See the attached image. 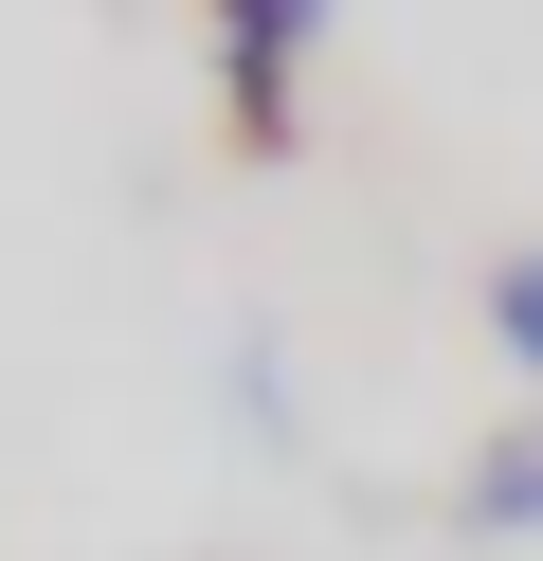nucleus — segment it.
Listing matches in <instances>:
<instances>
[{"label": "nucleus", "instance_id": "1", "mask_svg": "<svg viewBox=\"0 0 543 561\" xmlns=\"http://www.w3.org/2000/svg\"><path fill=\"white\" fill-rule=\"evenodd\" d=\"M326 19L308 0H236V19H217V73H236V127H290V55H308Z\"/></svg>", "mask_w": 543, "mask_h": 561}, {"label": "nucleus", "instance_id": "2", "mask_svg": "<svg viewBox=\"0 0 543 561\" xmlns=\"http://www.w3.org/2000/svg\"><path fill=\"white\" fill-rule=\"evenodd\" d=\"M453 525H489V543H543V416H525V435H507L489 471L453 489Z\"/></svg>", "mask_w": 543, "mask_h": 561}, {"label": "nucleus", "instance_id": "3", "mask_svg": "<svg viewBox=\"0 0 543 561\" xmlns=\"http://www.w3.org/2000/svg\"><path fill=\"white\" fill-rule=\"evenodd\" d=\"M489 344H507V363H525V380H543V236H525V254H507V272H489Z\"/></svg>", "mask_w": 543, "mask_h": 561}]
</instances>
